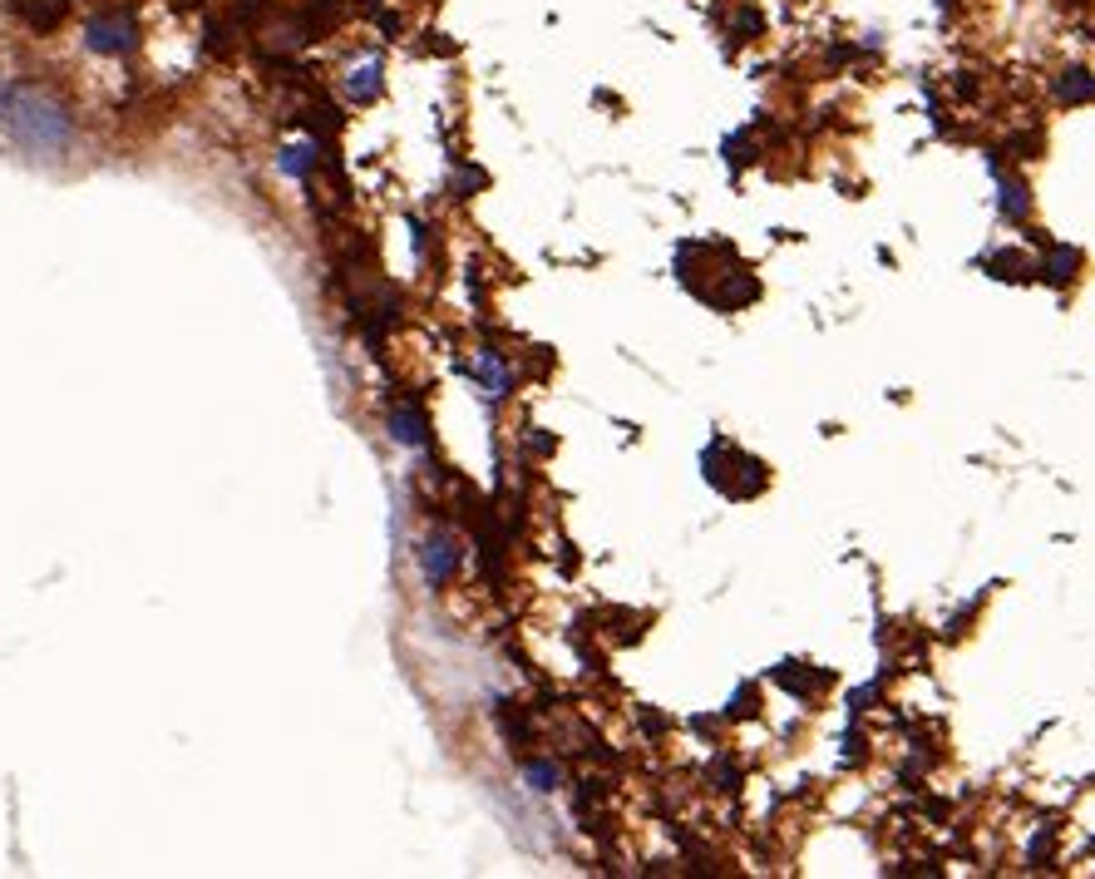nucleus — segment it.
Instances as JSON below:
<instances>
[{"label": "nucleus", "instance_id": "obj_10", "mask_svg": "<svg viewBox=\"0 0 1095 879\" xmlns=\"http://www.w3.org/2000/svg\"><path fill=\"white\" fill-rule=\"evenodd\" d=\"M997 213L1012 222V228H1026V218H1031V188L1017 174H997Z\"/></svg>", "mask_w": 1095, "mask_h": 879}, {"label": "nucleus", "instance_id": "obj_13", "mask_svg": "<svg viewBox=\"0 0 1095 879\" xmlns=\"http://www.w3.org/2000/svg\"><path fill=\"white\" fill-rule=\"evenodd\" d=\"M987 268V278H997V282H1026L1031 272V262H1026V252H1017V248H1002V252H992V258L982 262Z\"/></svg>", "mask_w": 1095, "mask_h": 879}, {"label": "nucleus", "instance_id": "obj_23", "mask_svg": "<svg viewBox=\"0 0 1095 879\" xmlns=\"http://www.w3.org/2000/svg\"><path fill=\"white\" fill-rule=\"evenodd\" d=\"M1091 855H1095V840H1091Z\"/></svg>", "mask_w": 1095, "mask_h": 879}, {"label": "nucleus", "instance_id": "obj_21", "mask_svg": "<svg viewBox=\"0 0 1095 879\" xmlns=\"http://www.w3.org/2000/svg\"><path fill=\"white\" fill-rule=\"evenodd\" d=\"M642 732L646 736H662L666 732V716L662 712H642Z\"/></svg>", "mask_w": 1095, "mask_h": 879}, {"label": "nucleus", "instance_id": "obj_2", "mask_svg": "<svg viewBox=\"0 0 1095 879\" xmlns=\"http://www.w3.org/2000/svg\"><path fill=\"white\" fill-rule=\"evenodd\" d=\"M138 40H144V30H138V15L129 6H99L80 25V45L94 60H129L138 50Z\"/></svg>", "mask_w": 1095, "mask_h": 879}, {"label": "nucleus", "instance_id": "obj_11", "mask_svg": "<svg viewBox=\"0 0 1095 879\" xmlns=\"http://www.w3.org/2000/svg\"><path fill=\"white\" fill-rule=\"evenodd\" d=\"M1051 94H1056L1061 104H1091L1095 100V74L1086 65H1066L1051 80Z\"/></svg>", "mask_w": 1095, "mask_h": 879}, {"label": "nucleus", "instance_id": "obj_4", "mask_svg": "<svg viewBox=\"0 0 1095 879\" xmlns=\"http://www.w3.org/2000/svg\"><path fill=\"white\" fill-rule=\"evenodd\" d=\"M414 564H420V578L430 588L454 584V578H460V568H464V538L454 534L450 524H434L430 534L414 544Z\"/></svg>", "mask_w": 1095, "mask_h": 879}, {"label": "nucleus", "instance_id": "obj_22", "mask_svg": "<svg viewBox=\"0 0 1095 879\" xmlns=\"http://www.w3.org/2000/svg\"><path fill=\"white\" fill-rule=\"evenodd\" d=\"M952 6H958V0H938V10H943V15H948V10H952Z\"/></svg>", "mask_w": 1095, "mask_h": 879}, {"label": "nucleus", "instance_id": "obj_6", "mask_svg": "<svg viewBox=\"0 0 1095 879\" xmlns=\"http://www.w3.org/2000/svg\"><path fill=\"white\" fill-rule=\"evenodd\" d=\"M464 370H470V380H474L484 406H498V400H508V390H514V366H508V356L494 352V346H480Z\"/></svg>", "mask_w": 1095, "mask_h": 879}, {"label": "nucleus", "instance_id": "obj_19", "mask_svg": "<svg viewBox=\"0 0 1095 879\" xmlns=\"http://www.w3.org/2000/svg\"><path fill=\"white\" fill-rule=\"evenodd\" d=\"M726 716H736V722L755 716V682H740V692H736V702L726 707Z\"/></svg>", "mask_w": 1095, "mask_h": 879}, {"label": "nucleus", "instance_id": "obj_5", "mask_svg": "<svg viewBox=\"0 0 1095 879\" xmlns=\"http://www.w3.org/2000/svg\"><path fill=\"white\" fill-rule=\"evenodd\" d=\"M341 100L356 104V109H370V104L386 94V60L376 55V50H366V55H356L350 65L341 70Z\"/></svg>", "mask_w": 1095, "mask_h": 879}, {"label": "nucleus", "instance_id": "obj_1", "mask_svg": "<svg viewBox=\"0 0 1095 879\" xmlns=\"http://www.w3.org/2000/svg\"><path fill=\"white\" fill-rule=\"evenodd\" d=\"M0 134L25 154H65L80 139L70 104H60L50 90L30 80H0Z\"/></svg>", "mask_w": 1095, "mask_h": 879}, {"label": "nucleus", "instance_id": "obj_8", "mask_svg": "<svg viewBox=\"0 0 1095 879\" xmlns=\"http://www.w3.org/2000/svg\"><path fill=\"white\" fill-rule=\"evenodd\" d=\"M322 158H326L322 139H292V144L276 148V174L296 178V184H312V174L322 168Z\"/></svg>", "mask_w": 1095, "mask_h": 879}, {"label": "nucleus", "instance_id": "obj_3", "mask_svg": "<svg viewBox=\"0 0 1095 879\" xmlns=\"http://www.w3.org/2000/svg\"><path fill=\"white\" fill-rule=\"evenodd\" d=\"M701 464H706V480H716L720 494H730V500H755V494L770 484V470H765L760 460H750V454H740L736 444L716 440L706 454H701Z\"/></svg>", "mask_w": 1095, "mask_h": 879}, {"label": "nucleus", "instance_id": "obj_18", "mask_svg": "<svg viewBox=\"0 0 1095 879\" xmlns=\"http://www.w3.org/2000/svg\"><path fill=\"white\" fill-rule=\"evenodd\" d=\"M454 198H474V188H484V168H460V174L450 178Z\"/></svg>", "mask_w": 1095, "mask_h": 879}, {"label": "nucleus", "instance_id": "obj_12", "mask_svg": "<svg viewBox=\"0 0 1095 879\" xmlns=\"http://www.w3.org/2000/svg\"><path fill=\"white\" fill-rule=\"evenodd\" d=\"M524 786L534 791V796H552V791H562V761L528 756L524 761Z\"/></svg>", "mask_w": 1095, "mask_h": 879}, {"label": "nucleus", "instance_id": "obj_20", "mask_svg": "<svg viewBox=\"0 0 1095 879\" xmlns=\"http://www.w3.org/2000/svg\"><path fill=\"white\" fill-rule=\"evenodd\" d=\"M528 450H538V454H552V450H558V440H552V436H544V430H528Z\"/></svg>", "mask_w": 1095, "mask_h": 879}, {"label": "nucleus", "instance_id": "obj_14", "mask_svg": "<svg viewBox=\"0 0 1095 879\" xmlns=\"http://www.w3.org/2000/svg\"><path fill=\"white\" fill-rule=\"evenodd\" d=\"M720 148H726V168H730V174H740V168H750L755 158H760V139H755V129L730 134Z\"/></svg>", "mask_w": 1095, "mask_h": 879}, {"label": "nucleus", "instance_id": "obj_15", "mask_svg": "<svg viewBox=\"0 0 1095 879\" xmlns=\"http://www.w3.org/2000/svg\"><path fill=\"white\" fill-rule=\"evenodd\" d=\"M706 781H710V791H720V796H736V791H740V781H746V776H740V766L726 756V751H720V756H710Z\"/></svg>", "mask_w": 1095, "mask_h": 879}, {"label": "nucleus", "instance_id": "obj_16", "mask_svg": "<svg viewBox=\"0 0 1095 879\" xmlns=\"http://www.w3.org/2000/svg\"><path fill=\"white\" fill-rule=\"evenodd\" d=\"M1051 840H1056V830H1051V825H1041V830L1031 835V845H1026V870H1046V860H1051Z\"/></svg>", "mask_w": 1095, "mask_h": 879}, {"label": "nucleus", "instance_id": "obj_17", "mask_svg": "<svg viewBox=\"0 0 1095 879\" xmlns=\"http://www.w3.org/2000/svg\"><path fill=\"white\" fill-rule=\"evenodd\" d=\"M730 25L740 30V40H755V35H765V15L755 6H736L730 10Z\"/></svg>", "mask_w": 1095, "mask_h": 879}, {"label": "nucleus", "instance_id": "obj_7", "mask_svg": "<svg viewBox=\"0 0 1095 879\" xmlns=\"http://www.w3.org/2000/svg\"><path fill=\"white\" fill-rule=\"evenodd\" d=\"M386 430H390V440H396V444H406V450H420V454L434 444V436H430V416H424L420 400H396V406H390V416H386Z\"/></svg>", "mask_w": 1095, "mask_h": 879}, {"label": "nucleus", "instance_id": "obj_9", "mask_svg": "<svg viewBox=\"0 0 1095 879\" xmlns=\"http://www.w3.org/2000/svg\"><path fill=\"white\" fill-rule=\"evenodd\" d=\"M1081 248H1071V242H1046V252H1041L1036 262V278L1046 282V287H1071V282L1081 278Z\"/></svg>", "mask_w": 1095, "mask_h": 879}]
</instances>
